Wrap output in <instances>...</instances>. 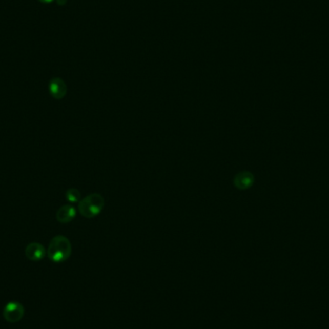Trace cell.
Listing matches in <instances>:
<instances>
[{
	"mask_svg": "<svg viewBox=\"0 0 329 329\" xmlns=\"http://www.w3.org/2000/svg\"><path fill=\"white\" fill-rule=\"evenodd\" d=\"M47 254L46 249L44 248L43 244L39 243H29L26 249H25V255L27 259L37 262L42 259L44 258Z\"/></svg>",
	"mask_w": 329,
	"mask_h": 329,
	"instance_id": "obj_6",
	"label": "cell"
},
{
	"mask_svg": "<svg viewBox=\"0 0 329 329\" xmlns=\"http://www.w3.org/2000/svg\"><path fill=\"white\" fill-rule=\"evenodd\" d=\"M76 216V209L72 205H64L57 213L56 219L61 223H69Z\"/></svg>",
	"mask_w": 329,
	"mask_h": 329,
	"instance_id": "obj_7",
	"label": "cell"
},
{
	"mask_svg": "<svg viewBox=\"0 0 329 329\" xmlns=\"http://www.w3.org/2000/svg\"><path fill=\"white\" fill-rule=\"evenodd\" d=\"M24 316V306L17 301H11L3 309V317L11 323H16L20 321Z\"/></svg>",
	"mask_w": 329,
	"mask_h": 329,
	"instance_id": "obj_3",
	"label": "cell"
},
{
	"mask_svg": "<svg viewBox=\"0 0 329 329\" xmlns=\"http://www.w3.org/2000/svg\"><path fill=\"white\" fill-rule=\"evenodd\" d=\"M104 198L99 194H91L79 201L78 210L82 217L93 219L98 216L104 208Z\"/></svg>",
	"mask_w": 329,
	"mask_h": 329,
	"instance_id": "obj_2",
	"label": "cell"
},
{
	"mask_svg": "<svg viewBox=\"0 0 329 329\" xmlns=\"http://www.w3.org/2000/svg\"><path fill=\"white\" fill-rule=\"evenodd\" d=\"M48 90H49V93L51 94V96L58 100L63 99L68 92V88H67L65 81L63 79L59 78V77H55V78L50 80L49 85H48Z\"/></svg>",
	"mask_w": 329,
	"mask_h": 329,
	"instance_id": "obj_5",
	"label": "cell"
},
{
	"mask_svg": "<svg viewBox=\"0 0 329 329\" xmlns=\"http://www.w3.org/2000/svg\"><path fill=\"white\" fill-rule=\"evenodd\" d=\"M42 3H51L53 0H39Z\"/></svg>",
	"mask_w": 329,
	"mask_h": 329,
	"instance_id": "obj_10",
	"label": "cell"
},
{
	"mask_svg": "<svg viewBox=\"0 0 329 329\" xmlns=\"http://www.w3.org/2000/svg\"><path fill=\"white\" fill-rule=\"evenodd\" d=\"M72 252L70 240L63 235L55 236L50 241L47 254L48 258L54 263H62L71 257Z\"/></svg>",
	"mask_w": 329,
	"mask_h": 329,
	"instance_id": "obj_1",
	"label": "cell"
},
{
	"mask_svg": "<svg viewBox=\"0 0 329 329\" xmlns=\"http://www.w3.org/2000/svg\"><path fill=\"white\" fill-rule=\"evenodd\" d=\"M255 181L254 175L251 172H240L237 173L233 178V184L236 188L241 191L251 189Z\"/></svg>",
	"mask_w": 329,
	"mask_h": 329,
	"instance_id": "obj_4",
	"label": "cell"
},
{
	"mask_svg": "<svg viewBox=\"0 0 329 329\" xmlns=\"http://www.w3.org/2000/svg\"><path fill=\"white\" fill-rule=\"evenodd\" d=\"M67 1H68V0H57V3H58L59 5H61V6H63V5H65V4L67 3Z\"/></svg>",
	"mask_w": 329,
	"mask_h": 329,
	"instance_id": "obj_9",
	"label": "cell"
},
{
	"mask_svg": "<svg viewBox=\"0 0 329 329\" xmlns=\"http://www.w3.org/2000/svg\"><path fill=\"white\" fill-rule=\"evenodd\" d=\"M66 198L69 202L71 203H75V202H79L80 198H81V194L79 192V190L75 188L69 189L66 192Z\"/></svg>",
	"mask_w": 329,
	"mask_h": 329,
	"instance_id": "obj_8",
	"label": "cell"
}]
</instances>
